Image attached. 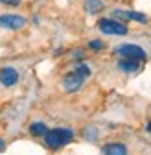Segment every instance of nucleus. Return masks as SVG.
<instances>
[{"label": "nucleus", "mask_w": 151, "mask_h": 155, "mask_svg": "<svg viewBox=\"0 0 151 155\" xmlns=\"http://www.w3.org/2000/svg\"><path fill=\"white\" fill-rule=\"evenodd\" d=\"M72 139H74V131L68 127H57V129L46 131V135H44V140L50 148H61V146L72 142Z\"/></svg>", "instance_id": "obj_1"}, {"label": "nucleus", "mask_w": 151, "mask_h": 155, "mask_svg": "<svg viewBox=\"0 0 151 155\" xmlns=\"http://www.w3.org/2000/svg\"><path fill=\"white\" fill-rule=\"evenodd\" d=\"M98 28L105 35H125L127 33V26L116 21V18H101L98 22Z\"/></svg>", "instance_id": "obj_2"}, {"label": "nucleus", "mask_w": 151, "mask_h": 155, "mask_svg": "<svg viewBox=\"0 0 151 155\" xmlns=\"http://www.w3.org/2000/svg\"><path fill=\"white\" fill-rule=\"evenodd\" d=\"M26 24H28V21L21 15H11V13L0 15V28H4V30L17 31V30H22Z\"/></svg>", "instance_id": "obj_3"}, {"label": "nucleus", "mask_w": 151, "mask_h": 155, "mask_svg": "<svg viewBox=\"0 0 151 155\" xmlns=\"http://www.w3.org/2000/svg\"><path fill=\"white\" fill-rule=\"evenodd\" d=\"M114 54H118L122 57H129V59H137V61L146 59V50L140 48L138 45H120V46H116Z\"/></svg>", "instance_id": "obj_4"}, {"label": "nucleus", "mask_w": 151, "mask_h": 155, "mask_svg": "<svg viewBox=\"0 0 151 155\" xmlns=\"http://www.w3.org/2000/svg\"><path fill=\"white\" fill-rule=\"evenodd\" d=\"M83 81H85V78L74 70V72H70V74H66V76H65V80H63V87H65V91H66V92H76V91H79V89L83 87Z\"/></svg>", "instance_id": "obj_5"}, {"label": "nucleus", "mask_w": 151, "mask_h": 155, "mask_svg": "<svg viewBox=\"0 0 151 155\" xmlns=\"http://www.w3.org/2000/svg\"><path fill=\"white\" fill-rule=\"evenodd\" d=\"M18 81V72L13 67H4L0 68V83L4 87H13Z\"/></svg>", "instance_id": "obj_6"}, {"label": "nucleus", "mask_w": 151, "mask_h": 155, "mask_svg": "<svg viewBox=\"0 0 151 155\" xmlns=\"http://www.w3.org/2000/svg\"><path fill=\"white\" fill-rule=\"evenodd\" d=\"M101 153L103 155H127V148L122 142H111L103 146Z\"/></svg>", "instance_id": "obj_7"}, {"label": "nucleus", "mask_w": 151, "mask_h": 155, "mask_svg": "<svg viewBox=\"0 0 151 155\" xmlns=\"http://www.w3.org/2000/svg\"><path fill=\"white\" fill-rule=\"evenodd\" d=\"M83 6H85V11L90 13V15H96V13L105 9V4L101 2V0H85Z\"/></svg>", "instance_id": "obj_8"}, {"label": "nucleus", "mask_w": 151, "mask_h": 155, "mask_svg": "<svg viewBox=\"0 0 151 155\" xmlns=\"http://www.w3.org/2000/svg\"><path fill=\"white\" fill-rule=\"evenodd\" d=\"M118 68L124 72H137L138 70V61L137 59H129V57H122L118 61Z\"/></svg>", "instance_id": "obj_9"}, {"label": "nucleus", "mask_w": 151, "mask_h": 155, "mask_svg": "<svg viewBox=\"0 0 151 155\" xmlns=\"http://www.w3.org/2000/svg\"><path fill=\"white\" fill-rule=\"evenodd\" d=\"M46 131H48V127L43 122H33L30 126V133L35 135V137H43V135H46Z\"/></svg>", "instance_id": "obj_10"}, {"label": "nucleus", "mask_w": 151, "mask_h": 155, "mask_svg": "<svg viewBox=\"0 0 151 155\" xmlns=\"http://www.w3.org/2000/svg\"><path fill=\"white\" fill-rule=\"evenodd\" d=\"M76 72H78V74H81V76L85 78V80H87L88 76H90V68H88L87 65H79L78 68H76Z\"/></svg>", "instance_id": "obj_11"}, {"label": "nucleus", "mask_w": 151, "mask_h": 155, "mask_svg": "<svg viewBox=\"0 0 151 155\" xmlns=\"http://www.w3.org/2000/svg\"><path fill=\"white\" fill-rule=\"evenodd\" d=\"M98 137V131L94 129V127H88V129H85V139H88V140H94Z\"/></svg>", "instance_id": "obj_12"}, {"label": "nucleus", "mask_w": 151, "mask_h": 155, "mask_svg": "<svg viewBox=\"0 0 151 155\" xmlns=\"http://www.w3.org/2000/svg\"><path fill=\"white\" fill-rule=\"evenodd\" d=\"M88 46H90L92 50H101V48H103V43H101V41H90Z\"/></svg>", "instance_id": "obj_13"}, {"label": "nucleus", "mask_w": 151, "mask_h": 155, "mask_svg": "<svg viewBox=\"0 0 151 155\" xmlns=\"http://www.w3.org/2000/svg\"><path fill=\"white\" fill-rule=\"evenodd\" d=\"M0 4H6V6H18L21 0H0Z\"/></svg>", "instance_id": "obj_14"}, {"label": "nucleus", "mask_w": 151, "mask_h": 155, "mask_svg": "<svg viewBox=\"0 0 151 155\" xmlns=\"http://www.w3.org/2000/svg\"><path fill=\"white\" fill-rule=\"evenodd\" d=\"M74 57H76V59H79V57H83V52H79V50L74 52Z\"/></svg>", "instance_id": "obj_15"}, {"label": "nucleus", "mask_w": 151, "mask_h": 155, "mask_svg": "<svg viewBox=\"0 0 151 155\" xmlns=\"http://www.w3.org/2000/svg\"><path fill=\"white\" fill-rule=\"evenodd\" d=\"M0 150H4V140L0 139Z\"/></svg>", "instance_id": "obj_16"}, {"label": "nucleus", "mask_w": 151, "mask_h": 155, "mask_svg": "<svg viewBox=\"0 0 151 155\" xmlns=\"http://www.w3.org/2000/svg\"><path fill=\"white\" fill-rule=\"evenodd\" d=\"M146 129H147V131H149V133H151V122H149V124H147V127H146Z\"/></svg>", "instance_id": "obj_17"}]
</instances>
